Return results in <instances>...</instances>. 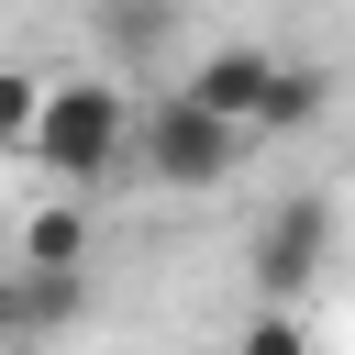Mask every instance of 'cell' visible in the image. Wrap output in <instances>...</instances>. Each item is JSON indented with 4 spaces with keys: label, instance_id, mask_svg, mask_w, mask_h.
<instances>
[{
    "label": "cell",
    "instance_id": "obj_1",
    "mask_svg": "<svg viewBox=\"0 0 355 355\" xmlns=\"http://www.w3.org/2000/svg\"><path fill=\"white\" fill-rule=\"evenodd\" d=\"M22 155L55 189L122 178V155H133V89H111V78H44V111H33V144Z\"/></svg>",
    "mask_w": 355,
    "mask_h": 355
},
{
    "label": "cell",
    "instance_id": "obj_3",
    "mask_svg": "<svg viewBox=\"0 0 355 355\" xmlns=\"http://www.w3.org/2000/svg\"><path fill=\"white\" fill-rule=\"evenodd\" d=\"M322 255H333V200L322 189H288L266 222H255V311H300V288L322 277Z\"/></svg>",
    "mask_w": 355,
    "mask_h": 355
},
{
    "label": "cell",
    "instance_id": "obj_9",
    "mask_svg": "<svg viewBox=\"0 0 355 355\" xmlns=\"http://www.w3.org/2000/svg\"><path fill=\"white\" fill-rule=\"evenodd\" d=\"M222 355H311V322H300V311H255Z\"/></svg>",
    "mask_w": 355,
    "mask_h": 355
},
{
    "label": "cell",
    "instance_id": "obj_7",
    "mask_svg": "<svg viewBox=\"0 0 355 355\" xmlns=\"http://www.w3.org/2000/svg\"><path fill=\"white\" fill-rule=\"evenodd\" d=\"M11 277H22V266H11ZM78 311H89V277H22V344L55 333V322H78Z\"/></svg>",
    "mask_w": 355,
    "mask_h": 355
},
{
    "label": "cell",
    "instance_id": "obj_6",
    "mask_svg": "<svg viewBox=\"0 0 355 355\" xmlns=\"http://www.w3.org/2000/svg\"><path fill=\"white\" fill-rule=\"evenodd\" d=\"M322 111H333V78L300 67V55H277V78H266V100H255V144H266V133H300V122H322Z\"/></svg>",
    "mask_w": 355,
    "mask_h": 355
},
{
    "label": "cell",
    "instance_id": "obj_4",
    "mask_svg": "<svg viewBox=\"0 0 355 355\" xmlns=\"http://www.w3.org/2000/svg\"><path fill=\"white\" fill-rule=\"evenodd\" d=\"M266 78H277V55H266V44H211V55L178 78V100H189V111H211V122H233V133H255Z\"/></svg>",
    "mask_w": 355,
    "mask_h": 355
},
{
    "label": "cell",
    "instance_id": "obj_5",
    "mask_svg": "<svg viewBox=\"0 0 355 355\" xmlns=\"http://www.w3.org/2000/svg\"><path fill=\"white\" fill-rule=\"evenodd\" d=\"M11 266L22 277H89V200H44L11 244Z\"/></svg>",
    "mask_w": 355,
    "mask_h": 355
},
{
    "label": "cell",
    "instance_id": "obj_2",
    "mask_svg": "<svg viewBox=\"0 0 355 355\" xmlns=\"http://www.w3.org/2000/svg\"><path fill=\"white\" fill-rule=\"evenodd\" d=\"M244 155H255V133H233V122L189 111L178 89H155V100L133 111V155H122V166H144L155 189H233Z\"/></svg>",
    "mask_w": 355,
    "mask_h": 355
},
{
    "label": "cell",
    "instance_id": "obj_10",
    "mask_svg": "<svg viewBox=\"0 0 355 355\" xmlns=\"http://www.w3.org/2000/svg\"><path fill=\"white\" fill-rule=\"evenodd\" d=\"M166 33H178L166 11H122V22H111V44H122V55H144V44H166Z\"/></svg>",
    "mask_w": 355,
    "mask_h": 355
},
{
    "label": "cell",
    "instance_id": "obj_11",
    "mask_svg": "<svg viewBox=\"0 0 355 355\" xmlns=\"http://www.w3.org/2000/svg\"><path fill=\"white\" fill-rule=\"evenodd\" d=\"M0 344H22V277H11V255H0Z\"/></svg>",
    "mask_w": 355,
    "mask_h": 355
},
{
    "label": "cell",
    "instance_id": "obj_8",
    "mask_svg": "<svg viewBox=\"0 0 355 355\" xmlns=\"http://www.w3.org/2000/svg\"><path fill=\"white\" fill-rule=\"evenodd\" d=\"M33 111H44V78L33 67H0V155L33 144Z\"/></svg>",
    "mask_w": 355,
    "mask_h": 355
},
{
    "label": "cell",
    "instance_id": "obj_12",
    "mask_svg": "<svg viewBox=\"0 0 355 355\" xmlns=\"http://www.w3.org/2000/svg\"><path fill=\"white\" fill-rule=\"evenodd\" d=\"M0 355H11V344H0Z\"/></svg>",
    "mask_w": 355,
    "mask_h": 355
}]
</instances>
